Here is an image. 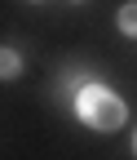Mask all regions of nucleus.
Wrapping results in <instances>:
<instances>
[{
    "label": "nucleus",
    "instance_id": "obj_2",
    "mask_svg": "<svg viewBox=\"0 0 137 160\" xmlns=\"http://www.w3.org/2000/svg\"><path fill=\"white\" fill-rule=\"evenodd\" d=\"M18 71H22V58H18L13 49H0V80H13Z\"/></svg>",
    "mask_w": 137,
    "mask_h": 160
},
{
    "label": "nucleus",
    "instance_id": "obj_4",
    "mask_svg": "<svg viewBox=\"0 0 137 160\" xmlns=\"http://www.w3.org/2000/svg\"><path fill=\"white\" fill-rule=\"evenodd\" d=\"M133 151H137V133H133Z\"/></svg>",
    "mask_w": 137,
    "mask_h": 160
},
{
    "label": "nucleus",
    "instance_id": "obj_3",
    "mask_svg": "<svg viewBox=\"0 0 137 160\" xmlns=\"http://www.w3.org/2000/svg\"><path fill=\"white\" fill-rule=\"evenodd\" d=\"M120 27H124L128 36H137V0H133V5H124V9H120Z\"/></svg>",
    "mask_w": 137,
    "mask_h": 160
},
{
    "label": "nucleus",
    "instance_id": "obj_1",
    "mask_svg": "<svg viewBox=\"0 0 137 160\" xmlns=\"http://www.w3.org/2000/svg\"><path fill=\"white\" fill-rule=\"evenodd\" d=\"M75 111L84 116V125L93 129H120L124 125V102L115 93H106L102 85H89L80 89V98H75Z\"/></svg>",
    "mask_w": 137,
    "mask_h": 160
}]
</instances>
